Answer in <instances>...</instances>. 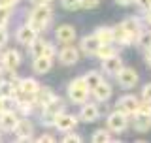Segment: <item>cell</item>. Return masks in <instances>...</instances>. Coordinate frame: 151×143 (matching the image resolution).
Segmentation results:
<instances>
[{
    "label": "cell",
    "mask_w": 151,
    "mask_h": 143,
    "mask_svg": "<svg viewBox=\"0 0 151 143\" xmlns=\"http://www.w3.org/2000/svg\"><path fill=\"white\" fill-rule=\"evenodd\" d=\"M51 17H53V11H51L49 4H36L34 9L30 11V15H28V25L36 32H42L47 28Z\"/></svg>",
    "instance_id": "obj_1"
},
{
    "label": "cell",
    "mask_w": 151,
    "mask_h": 143,
    "mask_svg": "<svg viewBox=\"0 0 151 143\" xmlns=\"http://www.w3.org/2000/svg\"><path fill=\"white\" fill-rule=\"evenodd\" d=\"M89 92H91V89H89V85L85 83V77H76L70 81L68 85V98L72 100L74 104H85L89 98Z\"/></svg>",
    "instance_id": "obj_2"
},
{
    "label": "cell",
    "mask_w": 151,
    "mask_h": 143,
    "mask_svg": "<svg viewBox=\"0 0 151 143\" xmlns=\"http://www.w3.org/2000/svg\"><path fill=\"white\" fill-rule=\"evenodd\" d=\"M64 111V100L63 98H53L47 106H44V113H42V122L47 126H53L55 122V117L60 115Z\"/></svg>",
    "instance_id": "obj_3"
},
{
    "label": "cell",
    "mask_w": 151,
    "mask_h": 143,
    "mask_svg": "<svg viewBox=\"0 0 151 143\" xmlns=\"http://www.w3.org/2000/svg\"><path fill=\"white\" fill-rule=\"evenodd\" d=\"M106 126H108V130H110V132L121 134V132H125L127 126H129V115H125V113H121L119 109H115L113 113L108 115Z\"/></svg>",
    "instance_id": "obj_4"
},
{
    "label": "cell",
    "mask_w": 151,
    "mask_h": 143,
    "mask_svg": "<svg viewBox=\"0 0 151 143\" xmlns=\"http://www.w3.org/2000/svg\"><path fill=\"white\" fill-rule=\"evenodd\" d=\"M138 107H140V100L136 98V96H132V94H127V96H123L117 100V107L115 109H119L121 113H125V115H134L136 111H138Z\"/></svg>",
    "instance_id": "obj_5"
},
{
    "label": "cell",
    "mask_w": 151,
    "mask_h": 143,
    "mask_svg": "<svg viewBox=\"0 0 151 143\" xmlns=\"http://www.w3.org/2000/svg\"><path fill=\"white\" fill-rule=\"evenodd\" d=\"M115 77H117V83L121 85V89H127V90L132 89L136 83H138V74H136L134 68H125V66H123V70L115 75Z\"/></svg>",
    "instance_id": "obj_6"
},
{
    "label": "cell",
    "mask_w": 151,
    "mask_h": 143,
    "mask_svg": "<svg viewBox=\"0 0 151 143\" xmlns=\"http://www.w3.org/2000/svg\"><path fill=\"white\" fill-rule=\"evenodd\" d=\"M32 132H34V126L28 119H19L15 128H13V134L19 141H30L32 139Z\"/></svg>",
    "instance_id": "obj_7"
},
{
    "label": "cell",
    "mask_w": 151,
    "mask_h": 143,
    "mask_svg": "<svg viewBox=\"0 0 151 143\" xmlns=\"http://www.w3.org/2000/svg\"><path fill=\"white\" fill-rule=\"evenodd\" d=\"M17 121H19V113H17V111L4 109V111L0 113V130H4V132H13V128H15Z\"/></svg>",
    "instance_id": "obj_8"
},
{
    "label": "cell",
    "mask_w": 151,
    "mask_h": 143,
    "mask_svg": "<svg viewBox=\"0 0 151 143\" xmlns=\"http://www.w3.org/2000/svg\"><path fill=\"white\" fill-rule=\"evenodd\" d=\"M15 38H17V41L19 44H23V45H30L32 41L38 38V32L32 28L30 25H21L17 28V32H15Z\"/></svg>",
    "instance_id": "obj_9"
},
{
    "label": "cell",
    "mask_w": 151,
    "mask_h": 143,
    "mask_svg": "<svg viewBox=\"0 0 151 143\" xmlns=\"http://www.w3.org/2000/svg\"><path fill=\"white\" fill-rule=\"evenodd\" d=\"M76 124H78V119H76L74 115H68V113H60V115H57L55 117V122H53V126L59 128L60 132L74 130Z\"/></svg>",
    "instance_id": "obj_10"
},
{
    "label": "cell",
    "mask_w": 151,
    "mask_h": 143,
    "mask_svg": "<svg viewBox=\"0 0 151 143\" xmlns=\"http://www.w3.org/2000/svg\"><path fill=\"white\" fill-rule=\"evenodd\" d=\"M2 66H4V70H8V72H15L19 68V64H21V55L17 53L15 49H9L6 51V53L2 55Z\"/></svg>",
    "instance_id": "obj_11"
},
{
    "label": "cell",
    "mask_w": 151,
    "mask_h": 143,
    "mask_svg": "<svg viewBox=\"0 0 151 143\" xmlns=\"http://www.w3.org/2000/svg\"><path fill=\"white\" fill-rule=\"evenodd\" d=\"M55 38H57V41L68 45V44H72V41L76 40V28L72 25H60L55 30Z\"/></svg>",
    "instance_id": "obj_12"
},
{
    "label": "cell",
    "mask_w": 151,
    "mask_h": 143,
    "mask_svg": "<svg viewBox=\"0 0 151 143\" xmlns=\"http://www.w3.org/2000/svg\"><path fill=\"white\" fill-rule=\"evenodd\" d=\"M121 70H123L121 56L113 55V56H110V59H104L102 60V72H106L108 75H117Z\"/></svg>",
    "instance_id": "obj_13"
},
{
    "label": "cell",
    "mask_w": 151,
    "mask_h": 143,
    "mask_svg": "<svg viewBox=\"0 0 151 143\" xmlns=\"http://www.w3.org/2000/svg\"><path fill=\"white\" fill-rule=\"evenodd\" d=\"M19 94L21 96H34L36 90L40 89V83L32 77H25V79H19Z\"/></svg>",
    "instance_id": "obj_14"
},
{
    "label": "cell",
    "mask_w": 151,
    "mask_h": 143,
    "mask_svg": "<svg viewBox=\"0 0 151 143\" xmlns=\"http://www.w3.org/2000/svg\"><path fill=\"white\" fill-rule=\"evenodd\" d=\"M121 26L125 28L127 34H129L134 41H136V38L140 36V32H142V23H140L138 17H127L125 21L121 23Z\"/></svg>",
    "instance_id": "obj_15"
},
{
    "label": "cell",
    "mask_w": 151,
    "mask_h": 143,
    "mask_svg": "<svg viewBox=\"0 0 151 143\" xmlns=\"http://www.w3.org/2000/svg\"><path fill=\"white\" fill-rule=\"evenodd\" d=\"M59 56V62L64 64V66H72L79 60V51L76 49V47H64V49H60V53L57 55Z\"/></svg>",
    "instance_id": "obj_16"
},
{
    "label": "cell",
    "mask_w": 151,
    "mask_h": 143,
    "mask_svg": "<svg viewBox=\"0 0 151 143\" xmlns=\"http://www.w3.org/2000/svg\"><path fill=\"white\" fill-rule=\"evenodd\" d=\"M100 115V111H98V106L96 104H81V111H79V119H81L83 122H94Z\"/></svg>",
    "instance_id": "obj_17"
},
{
    "label": "cell",
    "mask_w": 151,
    "mask_h": 143,
    "mask_svg": "<svg viewBox=\"0 0 151 143\" xmlns=\"http://www.w3.org/2000/svg\"><path fill=\"white\" fill-rule=\"evenodd\" d=\"M132 126H134V130H138V132H147L151 128V115L142 113V111H136L134 113V121H132Z\"/></svg>",
    "instance_id": "obj_18"
},
{
    "label": "cell",
    "mask_w": 151,
    "mask_h": 143,
    "mask_svg": "<svg viewBox=\"0 0 151 143\" xmlns=\"http://www.w3.org/2000/svg\"><path fill=\"white\" fill-rule=\"evenodd\" d=\"M51 66H53V59H49V56H34V60H32V70L38 75L47 74L51 70Z\"/></svg>",
    "instance_id": "obj_19"
},
{
    "label": "cell",
    "mask_w": 151,
    "mask_h": 143,
    "mask_svg": "<svg viewBox=\"0 0 151 143\" xmlns=\"http://www.w3.org/2000/svg\"><path fill=\"white\" fill-rule=\"evenodd\" d=\"M53 98H55L53 90L40 87V89L36 90V94H34V106H42V107H44V106H47V104H49Z\"/></svg>",
    "instance_id": "obj_20"
},
{
    "label": "cell",
    "mask_w": 151,
    "mask_h": 143,
    "mask_svg": "<svg viewBox=\"0 0 151 143\" xmlns=\"http://www.w3.org/2000/svg\"><path fill=\"white\" fill-rule=\"evenodd\" d=\"M93 96L96 98L98 102H106V100L111 96V85H110V83H106V81L102 79V81H100V85L93 89Z\"/></svg>",
    "instance_id": "obj_21"
},
{
    "label": "cell",
    "mask_w": 151,
    "mask_h": 143,
    "mask_svg": "<svg viewBox=\"0 0 151 143\" xmlns=\"http://www.w3.org/2000/svg\"><path fill=\"white\" fill-rule=\"evenodd\" d=\"M98 47H100V41H98V38L94 34L93 36H85L81 40V49H83V53H87V55H94Z\"/></svg>",
    "instance_id": "obj_22"
},
{
    "label": "cell",
    "mask_w": 151,
    "mask_h": 143,
    "mask_svg": "<svg viewBox=\"0 0 151 143\" xmlns=\"http://www.w3.org/2000/svg\"><path fill=\"white\" fill-rule=\"evenodd\" d=\"M94 36L98 38V41H100V44H113V41H115L113 28H110V26H100V28H96Z\"/></svg>",
    "instance_id": "obj_23"
},
{
    "label": "cell",
    "mask_w": 151,
    "mask_h": 143,
    "mask_svg": "<svg viewBox=\"0 0 151 143\" xmlns=\"http://www.w3.org/2000/svg\"><path fill=\"white\" fill-rule=\"evenodd\" d=\"M113 36H115V41H117L119 45H130V44H134V40H132V38L127 34V30H125L121 25L113 28Z\"/></svg>",
    "instance_id": "obj_24"
},
{
    "label": "cell",
    "mask_w": 151,
    "mask_h": 143,
    "mask_svg": "<svg viewBox=\"0 0 151 143\" xmlns=\"http://www.w3.org/2000/svg\"><path fill=\"white\" fill-rule=\"evenodd\" d=\"M113 55H117V49L113 47V44H100V47H98L96 53H94V56L100 59V60L110 59V56H113Z\"/></svg>",
    "instance_id": "obj_25"
},
{
    "label": "cell",
    "mask_w": 151,
    "mask_h": 143,
    "mask_svg": "<svg viewBox=\"0 0 151 143\" xmlns=\"http://www.w3.org/2000/svg\"><path fill=\"white\" fill-rule=\"evenodd\" d=\"M45 45H47V41H45V40H42V38H36V40L32 41L30 45H28V51H30V55H32V56H44Z\"/></svg>",
    "instance_id": "obj_26"
},
{
    "label": "cell",
    "mask_w": 151,
    "mask_h": 143,
    "mask_svg": "<svg viewBox=\"0 0 151 143\" xmlns=\"http://www.w3.org/2000/svg\"><path fill=\"white\" fill-rule=\"evenodd\" d=\"M136 44H138L140 49L149 51L151 49V30H142L140 36L136 38Z\"/></svg>",
    "instance_id": "obj_27"
},
{
    "label": "cell",
    "mask_w": 151,
    "mask_h": 143,
    "mask_svg": "<svg viewBox=\"0 0 151 143\" xmlns=\"http://www.w3.org/2000/svg\"><path fill=\"white\" fill-rule=\"evenodd\" d=\"M83 77H85V83L89 85V89H91V90L94 87H98V85H100V81H102V75L98 74V72H87Z\"/></svg>",
    "instance_id": "obj_28"
},
{
    "label": "cell",
    "mask_w": 151,
    "mask_h": 143,
    "mask_svg": "<svg viewBox=\"0 0 151 143\" xmlns=\"http://www.w3.org/2000/svg\"><path fill=\"white\" fill-rule=\"evenodd\" d=\"M91 139H93V143H106V141H110L111 137H110V132L108 130H96Z\"/></svg>",
    "instance_id": "obj_29"
},
{
    "label": "cell",
    "mask_w": 151,
    "mask_h": 143,
    "mask_svg": "<svg viewBox=\"0 0 151 143\" xmlns=\"http://www.w3.org/2000/svg\"><path fill=\"white\" fill-rule=\"evenodd\" d=\"M12 17V6H0V26H6Z\"/></svg>",
    "instance_id": "obj_30"
},
{
    "label": "cell",
    "mask_w": 151,
    "mask_h": 143,
    "mask_svg": "<svg viewBox=\"0 0 151 143\" xmlns=\"http://www.w3.org/2000/svg\"><path fill=\"white\" fill-rule=\"evenodd\" d=\"M60 4H63L64 9H78V8H81L79 6V0H60Z\"/></svg>",
    "instance_id": "obj_31"
},
{
    "label": "cell",
    "mask_w": 151,
    "mask_h": 143,
    "mask_svg": "<svg viewBox=\"0 0 151 143\" xmlns=\"http://www.w3.org/2000/svg\"><path fill=\"white\" fill-rule=\"evenodd\" d=\"M98 2H100V0H79V6L83 9H93V8L98 6Z\"/></svg>",
    "instance_id": "obj_32"
},
{
    "label": "cell",
    "mask_w": 151,
    "mask_h": 143,
    "mask_svg": "<svg viewBox=\"0 0 151 143\" xmlns=\"http://www.w3.org/2000/svg\"><path fill=\"white\" fill-rule=\"evenodd\" d=\"M142 100L144 102H151V83H147L142 89Z\"/></svg>",
    "instance_id": "obj_33"
},
{
    "label": "cell",
    "mask_w": 151,
    "mask_h": 143,
    "mask_svg": "<svg viewBox=\"0 0 151 143\" xmlns=\"http://www.w3.org/2000/svg\"><path fill=\"white\" fill-rule=\"evenodd\" d=\"M63 141L64 143H79V141H81V137H79L78 134H66L63 137Z\"/></svg>",
    "instance_id": "obj_34"
},
{
    "label": "cell",
    "mask_w": 151,
    "mask_h": 143,
    "mask_svg": "<svg viewBox=\"0 0 151 143\" xmlns=\"http://www.w3.org/2000/svg\"><path fill=\"white\" fill-rule=\"evenodd\" d=\"M8 41V30L6 26H0V45H4Z\"/></svg>",
    "instance_id": "obj_35"
},
{
    "label": "cell",
    "mask_w": 151,
    "mask_h": 143,
    "mask_svg": "<svg viewBox=\"0 0 151 143\" xmlns=\"http://www.w3.org/2000/svg\"><path fill=\"white\" fill-rule=\"evenodd\" d=\"M136 4L142 9H145V11H149V8H151V0H136Z\"/></svg>",
    "instance_id": "obj_36"
},
{
    "label": "cell",
    "mask_w": 151,
    "mask_h": 143,
    "mask_svg": "<svg viewBox=\"0 0 151 143\" xmlns=\"http://www.w3.org/2000/svg\"><path fill=\"white\" fill-rule=\"evenodd\" d=\"M40 141H42V143H51V141H55V137L49 136V134H44V136L40 137Z\"/></svg>",
    "instance_id": "obj_37"
},
{
    "label": "cell",
    "mask_w": 151,
    "mask_h": 143,
    "mask_svg": "<svg viewBox=\"0 0 151 143\" xmlns=\"http://www.w3.org/2000/svg\"><path fill=\"white\" fill-rule=\"evenodd\" d=\"M19 2V0H0V6H15V4Z\"/></svg>",
    "instance_id": "obj_38"
},
{
    "label": "cell",
    "mask_w": 151,
    "mask_h": 143,
    "mask_svg": "<svg viewBox=\"0 0 151 143\" xmlns=\"http://www.w3.org/2000/svg\"><path fill=\"white\" fill-rule=\"evenodd\" d=\"M117 4H119V6H130L132 2H134V0H115Z\"/></svg>",
    "instance_id": "obj_39"
},
{
    "label": "cell",
    "mask_w": 151,
    "mask_h": 143,
    "mask_svg": "<svg viewBox=\"0 0 151 143\" xmlns=\"http://www.w3.org/2000/svg\"><path fill=\"white\" fill-rule=\"evenodd\" d=\"M6 102H8L6 98H2V96H0V113H2L4 109H6Z\"/></svg>",
    "instance_id": "obj_40"
},
{
    "label": "cell",
    "mask_w": 151,
    "mask_h": 143,
    "mask_svg": "<svg viewBox=\"0 0 151 143\" xmlns=\"http://www.w3.org/2000/svg\"><path fill=\"white\" fill-rule=\"evenodd\" d=\"M32 2L34 4H51L53 0H32Z\"/></svg>",
    "instance_id": "obj_41"
},
{
    "label": "cell",
    "mask_w": 151,
    "mask_h": 143,
    "mask_svg": "<svg viewBox=\"0 0 151 143\" xmlns=\"http://www.w3.org/2000/svg\"><path fill=\"white\" fill-rule=\"evenodd\" d=\"M145 62H147V66H151V49L147 51V55H145Z\"/></svg>",
    "instance_id": "obj_42"
},
{
    "label": "cell",
    "mask_w": 151,
    "mask_h": 143,
    "mask_svg": "<svg viewBox=\"0 0 151 143\" xmlns=\"http://www.w3.org/2000/svg\"><path fill=\"white\" fill-rule=\"evenodd\" d=\"M2 68H4V66H2V60H0V70H2Z\"/></svg>",
    "instance_id": "obj_43"
},
{
    "label": "cell",
    "mask_w": 151,
    "mask_h": 143,
    "mask_svg": "<svg viewBox=\"0 0 151 143\" xmlns=\"http://www.w3.org/2000/svg\"><path fill=\"white\" fill-rule=\"evenodd\" d=\"M0 139H2V134H0Z\"/></svg>",
    "instance_id": "obj_44"
},
{
    "label": "cell",
    "mask_w": 151,
    "mask_h": 143,
    "mask_svg": "<svg viewBox=\"0 0 151 143\" xmlns=\"http://www.w3.org/2000/svg\"><path fill=\"white\" fill-rule=\"evenodd\" d=\"M149 11H151V8H149Z\"/></svg>",
    "instance_id": "obj_45"
}]
</instances>
